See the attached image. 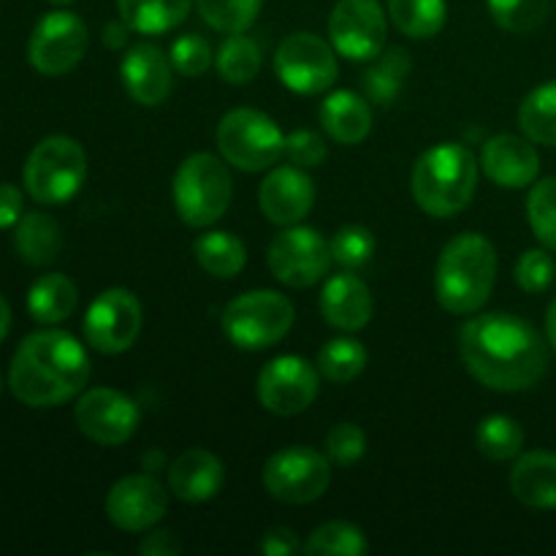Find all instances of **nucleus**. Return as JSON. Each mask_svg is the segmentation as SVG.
Wrapping results in <instances>:
<instances>
[{"label": "nucleus", "instance_id": "19", "mask_svg": "<svg viewBox=\"0 0 556 556\" xmlns=\"http://www.w3.org/2000/svg\"><path fill=\"white\" fill-rule=\"evenodd\" d=\"M481 166L492 182L505 190H519L535 185L541 174V157H538L535 141L525 136L500 134L483 144Z\"/></svg>", "mask_w": 556, "mask_h": 556}, {"label": "nucleus", "instance_id": "2", "mask_svg": "<svg viewBox=\"0 0 556 556\" xmlns=\"http://www.w3.org/2000/svg\"><path fill=\"white\" fill-rule=\"evenodd\" d=\"M90 358L68 331L47 329L25 337L11 362V394L27 407H58L85 391Z\"/></svg>", "mask_w": 556, "mask_h": 556}, {"label": "nucleus", "instance_id": "3", "mask_svg": "<svg viewBox=\"0 0 556 556\" xmlns=\"http://www.w3.org/2000/svg\"><path fill=\"white\" fill-rule=\"evenodd\" d=\"M497 282V253L481 233H459L443 248L434 271V296L454 315H472Z\"/></svg>", "mask_w": 556, "mask_h": 556}, {"label": "nucleus", "instance_id": "18", "mask_svg": "<svg viewBox=\"0 0 556 556\" xmlns=\"http://www.w3.org/2000/svg\"><path fill=\"white\" fill-rule=\"evenodd\" d=\"M258 204L266 220L275 226H296L315 204V188L307 172L299 166H277L266 174L258 190Z\"/></svg>", "mask_w": 556, "mask_h": 556}, {"label": "nucleus", "instance_id": "1", "mask_svg": "<svg viewBox=\"0 0 556 556\" xmlns=\"http://www.w3.org/2000/svg\"><path fill=\"white\" fill-rule=\"evenodd\" d=\"M459 353L472 378L492 391L532 389L548 367L546 340L532 324L510 313H486L459 331Z\"/></svg>", "mask_w": 556, "mask_h": 556}, {"label": "nucleus", "instance_id": "6", "mask_svg": "<svg viewBox=\"0 0 556 556\" xmlns=\"http://www.w3.org/2000/svg\"><path fill=\"white\" fill-rule=\"evenodd\" d=\"M87 177V155L71 136H47L25 161V190L38 204H65L79 193Z\"/></svg>", "mask_w": 556, "mask_h": 556}, {"label": "nucleus", "instance_id": "4", "mask_svg": "<svg viewBox=\"0 0 556 556\" xmlns=\"http://www.w3.org/2000/svg\"><path fill=\"white\" fill-rule=\"evenodd\" d=\"M476 188L478 163L465 144L443 141L424 152L413 166V199L432 217L459 215L472 201Z\"/></svg>", "mask_w": 556, "mask_h": 556}, {"label": "nucleus", "instance_id": "14", "mask_svg": "<svg viewBox=\"0 0 556 556\" xmlns=\"http://www.w3.org/2000/svg\"><path fill=\"white\" fill-rule=\"evenodd\" d=\"M337 54L353 63H372L386 49V14L378 0H340L329 16Z\"/></svg>", "mask_w": 556, "mask_h": 556}, {"label": "nucleus", "instance_id": "41", "mask_svg": "<svg viewBox=\"0 0 556 556\" xmlns=\"http://www.w3.org/2000/svg\"><path fill=\"white\" fill-rule=\"evenodd\" d=\"M172 65L182 76H204L212 68V47L195 33H185L172 43Z\"/></svg>", "mask_w": 556, "mask_h": 556}, {"label": "nucleus", "instance_id": "5", "mask_svg": "<svg viewBox=\"0 0 556 556\" xmlns=\"http://www.w3.org/2000/svg\"><path fill=\"white\" fill-rule=\"evenodd\" d=\"M174 206L190 228H210L220 220L233 199V182L226 163L210 152H195L174 174Z\"/></svg>", "mask_w": 556, "mask_h": 556}, {"label": "nucleus", "instance_id": "8", "mask_svg": "<svg viewBox=\"0 0 556 556\" xmlns=\"http://www.w3.org/2000/svg\"><path fill=\"white\" fill-rule=\"evenodd\" d=\"M293 304L277 291H248L223 309V331L242 351L277 345L293 326Z\"/></svg>", "mask_w": 556, "mask_h": 556}, {"label": "nucleus", "instance_id": "17", "mask_svg": "<svg viewBox=\"0 0 556 556\" xmlns=\"http://www.w3.org/2000/svg\"><path fill=\"white\" fill-rule=\"evenodd\" d=\"M168 492L152 472L125 476L106 494V516L117 530L147 532L166 516Z\"/></svg>", "mask_w": 556, "mask_h": 556}, {"label": "nucleus", "instance_id": "42", "mask_svg": "<svg viewBox=\"0 0 556 556\" xmlns=\"http://www.w3.org/2000/svg\"><path fill=\"white\" fill-rule=\"evenodd\" d=\"M556 277V264L548 250H527L516 264V282L527 293H543L552 288Z\"/></svg>", "mask_w": 556, "mask_h": 556}, {"label": "nucleus", "instance_id": "52", "mask_svg": "<svg viewBox=\"0 0 556 556\" xmlns=\"http://www.w3.org/2000/svg\"><path fill=\"white\" fill-rule=\"evenodd\" d=\"M0 389H3V375H0Z\"/></svg>", "mask_w": 556, "mask_h": 556}, {"label": "nucleus", "instance_id": "51", "mask_svg": "<svg viewBox=\"0 0 556 556\" xmlns=\"http://www.w3.org/2000/svg\"><path fill=\"white\" fill-rule=\"evenodd\" d=\"M49 3H54V5H68V3H74V0H49Z\"/></svg>", "mask_w": 556, "mask_h": 556}, {"label": "nucleus", "instance_id": "23", "mask_svg": "<svg viewBox=\"0 0 556 556\" xmlns=\"http://www.w3.org/2000/svg\"><path fill=\"white\" fill-rule=\"evenodd\" d=\"M510 492L532 510H556V454H521L510 470Z\"/></svg>", "mask_w": 556, "mask_h": 556}, {"label": "nucleus", "instance_id": "11", "mask_svg": "<svg viewBox=\"0 0 556 556\" xmlns=\"http://www.w3.org/2000/svg\"><path fill=\"white\" fill-rule=\"evenodd\" d=\"M331 244L309 226H286L269 244V269L282 286L309 288L331 266Z\"/></svg>", "mask_w": 556, "mask_h": 556}, {"label": "nucleus", "instance_id": "29", "mask_svg": "<svg viewBox=\"0 0 556 556\" xmlns=\"http://www.w3.org/2000/svg\"><path fill=\"white\" fill-rule=\"evenodd\" d=\"M195 261L201 269L220 280H231L248 264V250L239 237L228 231H206L193 244Z\"/></svg>", "mask_w": 556, "mask_h": 556}, {"label": "nucleus", "instance_id": "9", "mask_svg": "<svg viewBox=\"0 0 556 556\" xmlns=\"http://www.w3.org/2000/svg\"><path fill=\"white\" fill-rule=\"evenodd\" d=\"M331 483V465L320 451L307 445L282 448L266 462L264 486L271 500L286 505H307L324 497Z\"/></svg>", "mask_w": 556, "mask_h": 556}, {"label": "nucleus", "instance_id": "25", "mask_svg": "<svg viewBox=\"0 0 556 556\" xmlns=\"http://www.w3.org/2000/svg\"><path fill=\"white\" fill-rule=\"evenodd\" d=\"M14 248L30 266L52 264L63 248V231L47 212H27L14 226Z\"/></svg>", "mask_w": 556, "mask_h": 556}, {"label": "nucleus", "instance_id": "49", "mask_svg": "<svg viewBox=\"0 0 556 556\" xmlns=\"http://www.w3.org/2000/svg\"><path fill=\"white\" fill-rule=\"evenodd\" d=\"M546 337H548V342H552L554 351H556V299H554L552 307H548V313H546Z\"/></svg>", "mask_w": 556, "mask_h": 556}, {"label": "nucleus", "instance_id": "43", "mask_svg": "<svg viewBox=\"0 0 556 556\" xmlns=\"http://www.w3.org/2000/svg\"><path fill=\"white\" fill-rule=\"evenodd\" d=\"M286 155L293 166L299 168H318L326 161V144L318 134L313 130H293L291 136H286Z\"/></svg>", "mask_w": 556, "mask_h": 556}, {"label": "nucleus", "instance_id": "39", "mask_svg": "<svg viewBox=\"0 0 556 556\" xmlns=\"http://www.w3.org/2000/svg\"><path fill=\"white\" fill-rule=\"evenodd\" d=\"M331 258L342 269H362L375 255V237L364 226H345L331 239Z\"/></svg>", "mask_w": 556, "mask_h": 556}, {"label": "nucleus", "instance_id": "50", "mask_svg": "<svg viewBox=\"0 0 556 556\" xmlns=\"http://www.w3.org/2000/svg\"><path fill=\"white\" fill-rule=\"evenodd\" d=\"M161 462H163V454H161V451H157V454H147L144 456V470L147 472H155L157 470V465H161Z\"/></svg>", "mask_w": 556, "mask_h": 556}, {"label": "nucleus", "instance_id": "12", "mask_svg": "<svg viewBox=\"0 0 556 556\" xmlns=\"http://www.w3.org/2000/svg\"><path fill=\"white\" fill-rule=\"evenodd\" d=\"M87 25L71 11H49L33 27L27 60L43 76H63L81 63L87 52Z\"/></svg>", "mask_w": 556, "mask_h": 556}, {"label": "nucleus", "instance_id": "45", "mask_svg": "<svg viewBox=\"0 0 556 556\" xmlns=\"http://www.w3.org/2000/svg\"><path fill=\"white\" fill-rule=\"evenodd\" d=\"M25 215V199H22V190L14 185H0V231L5 228H14L20 223V217Z\"/></svg>", "mask_w": 556, "mask_h": 556}, {"label": "nucleus", "instance_id": "40", "mask_svg": "<svg viewBox=\"0 0 556 556\" xmlns=\"http://www.w3.org/2000/svg\"><path fill=\"white\" fill-rule=\"evenodd\" d=\"M364 454H367V434L362 432V427L345 421L329 429V434H326V456H329V462L348 467L356 465Z\"/></svg>", "mask_w": 556, "mask_h": 556}, {"label": "nucleus", "instance_id": "31", "mask_svg": "<svg viewBox=\"0 0 556 556\" xmlns=\"http://www.w3.org/2000/svg\"><path fill=\"white\" fill-rule=\"evenodd\" d=\"M519 125L535 144L556 147V81L535 87L519 106Z\"/></svg>", "mask_w": 556, "mask_h": 556}, {"label": "nucleus", "instance_id": "21", "mask_svg": "<svg viewBox=\"0 0 556 556\" xmlns=\"http://www.w3.org/2000/svg\"><path fill=\"white\" fill-rule=\"evenodd\" d=\"M320 313L326 324L342 331H358L372 320V293L367 282L351 271L331 275L320 291Z\"/></svg>", "mask_w": 556, "mask_h": 556}, {"label": "nucleus", "instance_id": "26", "mask_svg": "<svg viewBox=\"0 0 556 556\" xmlns=\"http://www.w3.org/2000/svg\"><path fill=\"white\" fill-rule=\"evenodd\" d=\"M76 302H79L76 286L68 277L60 275V271L38 277L30 286V291H27V313L33 315V320L43 326L63 324L65 318H71Z\"/></svg>", "mask_w": 556, "mask_h": 556}, {"label": "nucleus", "instance_id": "30", "mask_svg": "<svg viewBox=\"0 0 556 556\" xmlns=\"http://www.w3.org/2000/svg\"><path fill=\"white\" fill-rule=\"evenodd\" d=\"M389 16L402 36L427 41L445 27L448 5L445 0H389Z\"/></svg>", "mask_w": 556, "mask_h": 556}, {"label": "nucleus", "instance_id": "38", "mask_svg": "<svg viewBox=\"0 0 556 556\" xmlns=\"http://www.w3.org/2000/svg\"><path fill=\"white\" fill-rule=\"evenodd\" d=\"M527 220L538 242L556 253V177L532 185L527 199Z\"/></svg>", "mask_w": 556, "mask_h": 556}, {"label": "nucleus", "instance_id": "33", "mask_svg": "<svg viewBox=\"0 0 556 556\" xmlns=\"http://www.w3.org/2000/svg\"><path fill=\"white\" fill-rule=\"evenodd\" d=\"M476 445L483 456L494 462L519 459L525 448V429L508 416H489L478 424Z\"/></svg>", "mask_w": 556, "mask_h": 556}, {"label": "nucleus", "instance_id": "24", "mask_svg": "<svg viewBox=\"0 0 556 556\" xmlns=\"http://www.w3.org/2000/svg\"><path fill=\"white\" fill-rule=\"evenodd\" d=\"M320 125L337 144H362L372 130V109H369L367 98H362L358 92H331L320 103Z\"/></svg>", "mask_w": 556, "mask_h": 556}, {"label": "nucleus", "instance_id": "28", "mask_svg": "<svg viewBox=\"0 0 556 556\" xmlns=\"http://www.w3.org/2000/svg\"><path fill=\"white\" fill-rule=\"evenodd\" d=\"M413 63L410 54L402 47H389L372 60V65L364 74L362 87L367 92V98L378 106H391L400 96L402 85H405V76L410 74Z\"/></svg>", "mask_w": 556, "mask_h": 556}, {"label": "nucleus", "instance_id": "34", "mask_svg": "<svg viewBox=\"0 0 556 556\" xmlns=\"http://www.w3.org/2000/svg\"><path fill=\"white\" fill-rule=\"evenodd\" d=\"M217 71L228 85H248L261 71V49L253 38L233 33L217 49Z\"/></svg>", "mask_w": 556, "mask_h": 556}, {"label": "nucleus", "instance_id": "36", "mask_svg": "<svg viewBox=\"0 0 556 556\" xmlns=\"http://www.w3.org/2000/svg\"><path fill=\"white\" fill-rule=\"evenodd\" d=\"M367 548V538L351 521H329L304 543V552L309 556H362Z\"/></svg>", "mask_w": 556, "mask_h": 556}, {"label": "nucleus", "instance_id": "27", "mask_svg": "<svg viewBox=\"0 0 556 556\" xmlns=\"http://www.w3.org/2000/svg\"><path fill=\"white\" fill-rule=\"evenodd\" d=\"M193 0H117L119 16L141 36H161L182 25Z\"/></svg>", "mask_w": 556, "mask_h": 556}, {"label": "nucleus", "instance_id": "10", "mask_svg": "<svg viewBox=\"0 0 556 556\" xmlns=\"http://www.w3.org/2000/svg\"><path fill=\"white\" fill-rule=\"evenodd\" d=\"M337 49L315 33H291L275 52V74L288 90L318 96L337 81Z\"/></svg>", "mask_w": 556, "mask_h": 556}, {"label": "nucleus", "instance_id": "48", "mask_svg": "<svg viewBox=\"0 0 556 556\" xmlns=\"http://www.w3.org/2000/svg\"><path fill=\"white\" fill-rule=\"evenodd\" d=\"M9 329H11V307H9V302L0 296V342L5 340Z\"/></svg>", "mask_w": 556, "mask_h": 556}, {"label": "nucleus", "instance_id": "35", "mask_svg": "<svg viewBox=\"0 0 556 556\" xmlns=\"http://www.w3.org/2000/svg\"><path fill=\"white\" fill-rule=\"evenodd\" d=\"M492 20L514 36L535 33L548 20L552 0H486Z\"/></svg>", "mask_w": 556, "mask_h": 556}, {"label": "nucleus", "instance_id": "22", "mask_svg": "<svg viewBox=\"0 0 556 556\" xmlns=\"http://www.w3.org/2000/svg\"><path fill=\"white\" fill-rule=\"evenodd\" d=\"M223 462L204 448H190L179 454L168 467V489L182 503H206L223 486Z\"/></svg>", "mask_w": 556, "mask_h": 556}, {"label": "nucleus", "instance_id": "44", "mask_svg": "<svg viewBox=\"0 0 556 556\" xmlns=\"http://www.w3.org/2000/svg\"><path fill=\"white\" fill-rule=\"evenodd\" d=\"M302 541L288 527H275V530H269L261 538V552L266 556H291L302 552Z\"/></svg>", "mask_w": 556, "mask_h": 556}, {"label": "nucleus", "instance_id": "15", "mask_svg": "<svg viewBox=\"0 0 556 556\" xmlns=\"http://www.w3.org/2000/svg\"><path fill=\"white\" fill-rule=\"evenodd\" d=\"M141 331V304L125 288L98 293L85 315V340L98 353L117 356L136 342Z\"/></svg>", "mask_w": 556, "mask_h": 556}, {"label": "nucleus", "instance_id": "7", "mask_svg": "<svg viewBox=\"0 0 556 556\" xmlns=\"http://www.w3.org/2000/svg\"><path fill=\"white\" fill-rule=\"evenodd\" d=\"M217 147L239 172H266L286 155V134L258 109H233L217 125Z\"/></svg>", "mask_w": 556, "mask_h": 556}, {"label": "nucleus", "instance_id": "20", "mask_svg": "<svg viewBox=\"0 0 556 556\" xmlns=\"http://www.w3.org/2000/svg\"><path fill=\"white\" fill-rule=\"evenodd\" d=\"M119 76L141 106H161L172 96V58L155 43H134L119 63Z\"/></svg>", "mask_w": 556, "mask_h": 556}, {"label": "nucleus", "instance_id": "47", "mask_svg": "<svg viewBox=\"0 0 556 556\" xmlns=\"http://www.w3.org/2000/svg\"><path fill=\"white\" fill-rule=\"evenodd\" d=\"M128 33L130 25L123 16L114 22H106V27H103V43H106L109 49H125L128 47Z\"/></svg>", "mask_w": 556, "mask_h": 556}, {"label": "nucleus", "instance_id": "16", "mask_svg": "<svg viewBox=\"0 0 556 556\" xmlns=\"http://www.w3.org/2000/svg\"><path fill=\"white\" fill-rule=\"evenodd\" d=\"M76 427L98 445H123L136 434L141 413L130 396L114 389H90L76 402Z\"/></svg>", "mask_w": 556, "mask_h": 556}, {"label": "nucleus", "instance_id": "46", "mask_svg": "<svg viewBox=\"0 0 556 556\" xmlns=\"http://www.w3.org/2000/svg\"><path fill=\"white\" fill-rule=\"evenodd\" d=\"M139 552L144 556H177L182 552V546H179L177 535H174L172 530H157V532H150V535H144Z\"/></svg>", "mask_w": 556, "mask_h": 556}, {"label": "nucleus", "instance_id": "13", "mask_svg": "<svg viewBox=\"0 0 556 556\" xmlns=\"http://www.w3.org/2000/svg\"><path fill=\"white\" fill-rule=\"evenodd\" d=\"M318 378L320 372L307 358L277 356L264 364L255 391H258V400L266 410L291 418L313 405L315 396H318Z\"/></svg>", "mask_w": 556, "mask_h": 556}, {"label": "nucleus", "instance_id": "32", "mask_svg": "<svg viewBox=\"0 0 556 556\" xmlns=\"http://www.w3.org/2000/svg\"><path fill=\"white\" fill-rule=\"evenodd\" d=\"M369 353L353 337H334L318 351V372L329 383H351L367 369Z\"/></svg>", "mask_w": 556, "mask_h": 556}, {"label": "nucleus", "instance_id": "37", "mask_svg": "<svg viewBox=\"0 0 556 556\" xmlns=\"http://www.w3.org/2000/svg\"><path fill=\"white\" fill-rule=\"evenodd\" d=\"M261 3L264 0H195L201 20L215 30L233 36V33H244L258 16Z\"/></svg>", "mask_w": 556, "mask_h": 556}]
</instances>
